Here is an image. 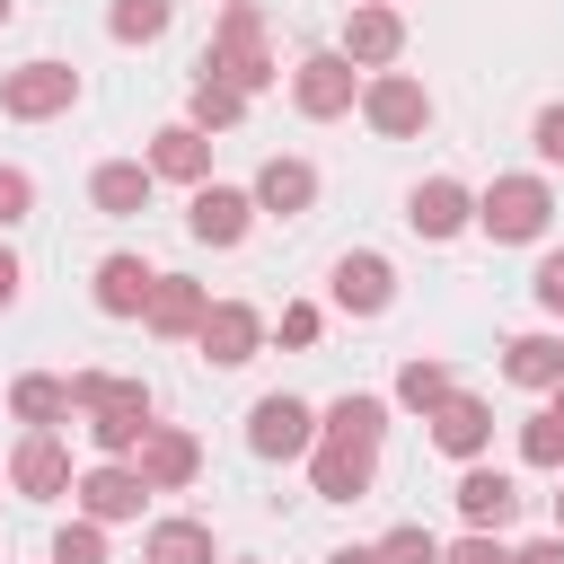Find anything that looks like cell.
I'll list each match as a JSON object with an SVG mask.
<instances>
[{
    "instance_id": "6da1fadb",
    "label": "cell",
    "mask_w": 564,
    "mask_h": 564,
    "mask_svg": "<svg viewBox=\"0 0 564 564\" xmlns=\"http://www.w3.org/2000/svg\"><path fill=\"white\" fill-rule=\"evenodd\" d=\"M70 414H88L97 458H132L150 441V423H159L150 388L141 379H115V370H70Z\"/></svg>"
},
{
    "instance_id": "7a4b0ae2",
    "label": "cell",
    "mask_w": 564,
    "mask_h": 564,
    "mask_svg": "<svg viewBox=\"0 0 564 564\" xmlns=\"http://www.w3.org/2000/svg\"><path fill=\"white\" fill-rule=\"evenodd\" d=\"M194 70H203V79H229L238 97L273 88L282 70H273V53H264V9H256V0H229V9L212 18V44H203Z\"/></svg>"
},
{
    "instance_id": "3957f363",
    "label": "cell",
    "mask_w": 564,
    "mask_h": 564,
    "mask_svg": "<svg viewBox=\"0 0 564 564\" xmlns=\"http://www.w3.org/2000/svg\"><path fill=\"white\" fill-rule=\"evenodd\" d=\"M546 220H555V185L546 176H494L476 194V229L494 247H529V238H546Z\"/></svg>"
},
{
    "instance_id": "277c9868",
    "label": "cell",
    "mask_w": 564,
    "mask_h": 564,
    "mask_svg": "<svg viewBox=\"0 0 564 564\" xmlns=\"http://www.w3.org/2000/svg\"><path fill=\"white\" fill-rule=\"evenodd\" d=\"M79 106V70L70 62H18L9 79H0V115L9 123H53V115H70Z\"/></svg>"
},
{
    "instance_id": "5b68a950",
    "label": "cell",
    "mask_w": 564,
    "mask_h": 564,
    "mask_svg": "<svg viewBox=\"0 0 564 564\" xmlns=\"http://www.w3.org/2000/svg\"><path fill=\"white\" fill-rule=\"evenodd\" d=\"M291 106H300L308 123H335V115L361 106V70H352L344 53H300V62H291Z\"/></svg>"
},
{
    "instance_id": "8992f818",
    "label": "cell",
    "mask_w": 564,
    "mask_h": 564,
    "mask_svg": "<svg viewBox=\"0 0 564 564\" xmlns=\"http://www.w3.org/2000/svg\"><path fill=\"white\" fill-rule=\"evenodd\" d=\"M361 123H370L379 141H414V132L432 123V88L405 79V70H379V79H361Z\"/></svg>"
},
{
    "instance_id": "52a82bcc",
    "label": "cell",
    "mask_w": 564,
    "mask_h": 564,
    "mask_svg": "<svg viewBox=\"0 0 564 564\" xmlns=\"http://www.w3.org/2000/svg\"><path fill=\"white\" fill-rule=\"evenodd\" d=\"M247 449L256 458H308L317 449V405H300V397H256V414H247Z\"/></svg>"
},
{
    "instance_id": "ba28073f",
    "label": "cell",
    "mask_w": 564,
    "mask_h": 564,
    "mask_svg": "<svg viewBox=\"0 0 564 564\" xmlns=\"http://www.w3.org/2000/svg\"><path fill=\"white\" fill-rule=\"evenodd\" d=\"M70 502H79V520L115 529V520H141L150 485H141V467H132V458H97V467H88V476L70 485Z\"/></svg>"
},
{
    "instance_id": "9c48e42d",
    "label": "cell",
    "mask_w": 564,
    "mask_h": 564,
    "mask_svg": "<svg viewBox=\"0 0 564 564\" xmlns=\"http://www.w3.org/2000/svg\"><path fill=\"white\" fill-rule=\"evenodd\" d=\"M326 291H335V308H344V317H379V308L397 300V264H388L379 247H352V256H335Z\"/></svg>"
},
{
    "instance_id": "30bf717a",
    "label": "cell",
    "mask_w": 564,
    "mask_h": 564,
    "mask_svg": "<svg viewBox=\"0 0 564 564\" xmlns=\"http://www.w3.org/2000/svg\"><path fill=\"white\" fill-rule=\"evenodd\" d=\"M423 423H432V449H441V458H458V467H476V458L494 449V405H485V397H467V388H458V397H441Z\"/></svg>"
},
{
    "instance_id": "8fae6325",
    "label": "cell",
    "mask_w": 564,
    "mask_h": 564,
    "mask_svg": "<svg viewBox=\"0 0 564 564\" xmlns=\"http://www.w3.org/2000/svg\"><path fill=\"white\" fill-rule=\"evenodd\" d=\"M132 467H141L150 494H185V485L203 476V441H194L185 423H150V441L132 449Z\"/></svg>"
},
{
    "instance_id": "7c38bea8",
    "label": "cell",
    "mask_w": 564,
    "mask_h": 564,
    "mask_svg": "<svg viewBox=\"0 0 564 564\" xmlns=\"http://www.w3.org/2000/svg\"><path fill=\"white\" fill-rule=\"evenodd\" d=\"M335 53H344L352 70H370V79H379V70L405 53V18H397L388 0H361V9L344 18V44H335Z\"/></svg>"
},
{
    "instance_id": "4fadbf2b",
    "label": "cell",
    "mask_w": 564,
    "mask_h": 564,
    "mask_svg": "<svg viewBox=\"0 0 564 564\" xmlns=\"http://www.w3.org/2000/svg\"><path fill=\"white\" fill-rule=\"evenodd\" d=\"M405 229L441 247V238H458V229H476V194H467L458 176H423V185L405 194Z\"/></svg>"
},
{
    "instance_id": "5bb4252c",
    "label": "cell",
    "mask_w": 564,
    "mask_h": 564,
    "mask_svg": "<svg viewBox=\"0 0 564 564\" xmlns=\"http://www.w3.org/2000/svg\"><path fill=\"white\" fill-rule=\"evenodd\" d=\"M194 344H203V361H212V370H247V361L264 352V317H256L247 300H212V317H203V335H194Z\"/></svg>"
},
{
    "instance_id": "9a60e30c",
    "label": "cell",
    "mask_w": 564,
    "mask_h": 564,
    "mask_svg": "<svg viewBox=\"0 0 564 564\" xmlns=\"http://www.w3.org/2000/svg\"><path fill=\"white\" fill-rule=\"evenodd\" d=\"M308 485H317L326 502H361V494L379 485V449H361V441H326V432H317V449H308Z\"/></svg>"
},
{
    "instance_id": "2e32d148",
    "label": "cell",
    "mask_w": 564,
    "mask_h": 564,
    "mask_svg": "<svg viewBox=\"0 0 564 564\" xmlns=\"http://www.w3.org/2000/svg\"><path fill=\"white\" fill-rule=\"evenodd\" d=\"M449 502H458V520H467V529H494V538H502V529H511V511H520V485H511L502 467H485V458H476V467H458Z\"/></svg>"
},
{
    "instance_id": "e0dca14e",
    "label": "cell",
    "mask_w": 564,
    "mask_h": 564,
    "mask_svg": "<svg viewBox=\"0 0 564 564\" xmlns=\"http://www.w3.org/2000/svg\"><path fill=\"white\" fill-rule=\"evenodd\" d=\"M185 229H194L203 247H238V238L256 229V194H238V185H194Z\"/></svg>"
},
{
    "instance_id": "ac0fdd59",
    "label": "cell",
    "mask_w": 564,
    "mask_h": 564,
    "mask_svg": "<svg viewBox=\"0 0 564 564\" xmlns=\"http://www.w3.org/2000/svg\"><path fill=\"white\" fill-rule=\"evenodd\" d=\"M79 476H70V449L53 441V432H26L18 441V458H9V494H26V502H53V494H70Z\"/></svg>"
},
{
    "instance_id": "d6986e66",
    "label": "cell",
    "mask_w": 564,
    "mask_h": 564,
    "mask_svg": "<svg viewBox=\"0 0 564 564\" xmlns=\"http://www.w3.org/2000/svg\"><path fill=\"white\" fill-rule=\"evenodd\" d=\"M150 176H159V185H212V132L159 123V132H150Z\"/></svg>"
},
{
    "instance_id": "ffe728a7",
    "label": "cell",
    "mask_w": 564,
    "mask_h": 564,
    "mask_svg": "<svg viewBox=\"0 0 564 564\" xmlns=\"http://www.w3.org/2000/svg\"><path fill=\"white\" fill-rule=\"evenodd\" d=\"M247 194H256V212H273V220H300V212L317 203V167H308V159H264Z\"/></svg>"
},
{
    "instance_id": "44dd1931",
    "label": "cell",
    "mask_w": 564,
    "mask_h": 564,
    "mask_svg": "<svg viewBox=\"0 0 564 564\" xmlns=\"http://www.w3.org/2000/svg\"><path fill=\"white\" fill-rule=\"evenodd\" d=\"M203 317H212V291H203V282H185V273H159V291H150L141 326H150V335H203Z\"/></svg>"
},
{
    "instance_id": "7402d4cb",
    "label": "cell",
    "mask_w": 564,
    "mask_h": 564,
    "mask_svg": "<svg viewBox=\"0 0 564 564\" xmlns=\"http://www.w3.org/2000/svg\"><path fill=\"white\" fill-rule=\"evenodd\" d=\"M502 379L555 397V388H564V335H511V344H502Z\"/></svg>"
},
{
    "instance_id": "603a6c76",
    "label": "cell",
    "mask_w": 564,
    "mask_h": 564,
    "mask_svg": "<svg viewBox=\"0 0 564 564\" xmlns=\"http://www.w3.org/2000/svg\"><path fill=\"white\" fill-rule=\"evenodd\" d=\"M150 185H159V176H150V159H106V167L88 176V203H97L106 220H132V212L150 203Z\"/></svg>"
},
{
    "instance_id": "cb8c5ba5",
    "label": "cell",
    "mask_w": 564,
    "mask_h": 564,
    "mask_svg": "<svg viewBox=\"0 0 564 564\" xmlns=\"http://www.w3.org/2000/svg\"><path fill=\"white\" fill-rule=\"evenodd\" d=\"M150 291H159V273H150L141 256H106V264H97V308H106V317H141Z\"/></svg>"
},
{
    "instance_id": "d4e9b609",
    "label": "cell",
    "mask_w": 564,
    "mask_h": 564,
    "mask_svg": "<svg viewBox=\"0 0 564 564\" xmlns=\"http://www.w3.org/2000/svg\"><path fill=\"white\" fill-rule=\"evenodd\" d=\"M9 414H18L26 432H53V423L70 414V379H53V370H26V379H9Z\"/></svg>"
},
{
    "instance_id": "484cf974",
    "label": "cell",
    "mask_w": 564,
    "mask_h": 564,
    "mask_svg": "<svg viewBox=\"0 0 564 564\" xmlns=\"http://www.w3.org/2000/svg\"><path fill=\"white\" fill-rule=\"evenodd\" d=\"M141 564H220V546H212V529H203V520H150Z\"/></svg>"
},
{
    "instance_id": "4316f807",
    "label": "cell",
    "mask_w": 564,
    "mask_h": 564,
    "mask_svg": "<svg viewBox=\"0 0 564 564\" xmlns=\"http://www.w3.org/2000/svg\"><path fill=\"white\" fill-rule=\"evenodd\" d=\"M317 432H326V441H361V449H379V432H388V397H361V388H352V397H335V405L317 414Z\"/></svg>"
},
{
    "instance_id": "83f0119b",
    "label": "cell",
    "mask_w": 564,
    "mask_h": 564,
    "mask_svg": "<svg viewBox=\"0 0 564 564\" xmlns=\"http://www.w3.org/2000/svg\"><path fill=\"white\" fill-rule=\"evenodd\" d=\"M441 397H458V379H449V361H441V352H414V361L397 370V405H405V414H432Z\"/></svg>"
},
{
    "instance_id": "f1b7e54d",
    "label": "cell",
    "mask_w": 564,
    "mask_h": 564,
    "mask_svg": "<svg viewBox=\"0 0 564 564\" xmlns=\"http://www.w3.org/2000/svg\"><path fill=\"white\" fill-rule=\"evenodd\" d=\"M185 123H194V132H229V123H247V97H238L229 79H203V70H194V97H185Z\"/></svg>"
},
{
    "instance_id": "f546056e",
    "label": "cell",
    "mask_w": 564,
    "mask_h": 564,
    "mask_svg": "<svg viewBox=\"0 0 564 564\" xmlns=\"http://www.w3.org/2000/svg\"><path fill=\"white\" fill-rule=\"evenodd\" d=\"M167 18H176V0H115V9H106V35H115V44H159Z\"/></svg>"
},
{
    "instance_id": "4dcf8cb0",
    "label": "cell",
    "mask_w": 564,
    "mask_h": 564,
    "mask_svg": "<svg viewBox=\"0 0 564 564\" xmlns=\"http://www.w3.org/2000/svg\"><path fill=\"white\" fill-rule=\"evenodd\" d=\"M520 458H529V467H564V423H555V405H538V414L520 423Z\"/></svg>"
},
{
    "instance_id": "1f68e13d",
    "label": "cell",
    "mask_w": 564,
    "mask_h": 564,
    "mask_svg": "<svg viewBox=\"0 0 564 564\" xmlns=\"http://www.w3.org/2000/svg\"><path fill=\"white\" fill-rule=\"evenodd\" d=\"M441 555H449V546H441L423 520H405V529H388V538H379V564H441Z\"/></svg>"
},
{
    "instance_id": "d6a6232c",
    "label": "cell",
    "mask_w": 564,
    "mask_h": 564,
    "mask_svg": "<svg viewBox=\"0 0 564 564\" xmlns=\"http://www.w3.org/2000/svg\"><path fill=\"white\" fill-rule=\"evenodd\" d=\"M53 564H106V529L97 520H62L53 529Z\"/></svg>"
},
{
    "instance_id": "836d02e7",
    "label": "cell",
    "mask_w": 564,
    "mask_h": 564,
    "mask_svg": "<svg viewBox=\"0 0 564 564\" xmlns=\"http://www.w3.org/2000/svg\"><path fill=\"white\" fill-rule=\"evenodd\" d=\"M273 335H282V344H291V352H308V344H317V335H326V308H308V300H291V308H282V317H273Z\"/></svg>"
},
{
    "instance_id": "e575fe53",
    "label": "cell",
    "mask_w": 564,
    "mask_h": 564,
    "mask_svg": "<svg viewBox=\"0 0 564 564\" xmlns=\"http://www.w3.org/2000/svg\"><path fill=\"white\" fill-rule=\"evenodd\" d=\"M26 212H35V176L26 167H0V229H18Z\"/></svg>"
},
{
    "instance_id": "d590c367",
    "label": "cell",
    "mask_w": 564,
    "mask_h": 564,
    "mask_svg": "<svg viewBox=\"0 0 564 564\" xmlns=\"http://www.w3.org/2000/svg\"><path fill=\"white\" fill-rule=\"evenodd\" d=\"M441 564H511V546H502L494 529H467V538H458V546H449Z\"/></svg>"
},
{
    "instance_id": "8d00e7d4",
    "label": "cell",
    "mask_w": 564,
    "mask_h": 564,
    "mask_svg": "<svg viewBox=\"0 0 564 564\" xmlns=\"http://www.w3.org/2000/svg\"><path fill=\"white\" fill-rule=\"evenodd\" d=\"M529 141H538V159H546V167H564V97H555V106H538Z\"/></svg>"
},
{
    "instance_id": "74e56055",
    "label": "cell",
    "mask_w": 564,
    "mask_h": 564,
    "mask_svg": "<svg viewBox=\"0 0 564 564\" xmlns=\"http://www.w3.org/2000/svg\"><path fill=\"white\" fill-rule=\"evenodd\" d=\"M529 291H538V308H546V317H564V247H555V256H538V282H529Z\"/></svg>"
},
{
    "instance_id": "f35d334b",
    "label": "cell",
    "mask_w": 564,
    "mask_h": 564,
    "mask_svg": "<svg viewBox=\"0 0 564 564\" xmlns=\"http://www.w3.org/2000/svg\"><path fill=\"white\" fill-rule=\"evenodd\" d=\"M511 564H564V538H529V546H520Z\"/></svg>"
},
{
    "instance_id": "ab89813d",
    "label": "cell",
    "mask_w": 564,
    "mask_h": 564,
    "mask_svg": "<svg viewBox=\"0 0 564 564\" xmlns=\"http://www.w3.org/2000/svg\"><path fill=\"white\" fill-rule=\"evenodd\" d=\"M18 282H26V264H18V256H9V247H0V308H9V300H18Z\"/></svg>"
},
{
    "instance_id": "60d3db41",
    "label": "cell",
    "mask_w": 564,
    "mask_h": 564,
    "mask_svg": "<svg viewBox=\"0 0 564 564\" xmlns=\"http://www.w3.org/2000/svg\"><path fill=\"white\" fill-rule=\"evenodd\" d=\"M326 564H379V546H335Z\"/></svg>"
},
{
    "instance_id": "b9f144b4",
    "label": "cell",
    "mask_w": 564,
    "mask_h": 564,
    "mask_svg": "<svg viewBox=\"0 0 564 564\" xmlns=\"http://www.w3.org/2000/svg\"><path fill=\"white\" fill-rule=\"evenodd\" d=\"M546 405H555V423H564V388H555V397H546Z\"/></svg>"
},
{
    "instance_id": "7bdbcfd3",
    "label": "cell",
    "mask_w": 564,
    "mask_h": 564,
    "mask_svg": "<svg viewBox=\"0 0 564 564\" xmlns=\"http://www.w3.org/2000/svg\"><path fill=\"white\" fill-rule=\"evenodd\" d=\"M555 538H564V494H555Z\"/></svg>"
},
{
    "instance_id": "ee69618b",
    "label": "cell",
    "mask_w": 564,
    "mask_h": 564,
    "mask_svg": "<svg viewBox=\"0 0 564 564\" xmlns=\"http://www.w3.org/2000/svg\"><path fill=\"white\" fill-rule=\"evenodd\" d=\"M9 18H18V0H0V26H9Z\"/></svg>"
},
{
    "instance_id": "f6af8a7d",
    "label": "cell",
    "mask_w": 564,
    "mask_h": 564,
    "mask_svg": "<svg viewBox=\"0 0 564 564\" xmlns=\"http://www.w3.org/2000/svg\"><path fill=\"white\" fill-rule=\"evenodd\" d=\"M220 564H264V555H220Z\"/></svg>"
},
{
    "instance_id": "bcb514c9",
    "label": "cell",
    "mask_w": 564,
    "mask_h": 564,
    "mask_svg": "<svg viewBox=\"0 0 564 564\" xmlns=\"http://www.w3.org/2000/svg\"><path fill=\"white\" fill-rule=\"evenodd\" d=\"M388 9H397V0H388Z\"/></svg>"
},
{
    "instance_id": "7dc6e473",
    "label": "cell",
    "mask_w": 564,
    "mask_h": 564,
    "mask_svg": "<svg viewBox=\"0 0 564 564\" xmlns=\"http://www.w3.org/2000/svg\"><path fill=\"white\" fill-rule=\"evenodd\" d=\"M220 9H229V0H220Z\"/></svg>"
}]
</instances>
